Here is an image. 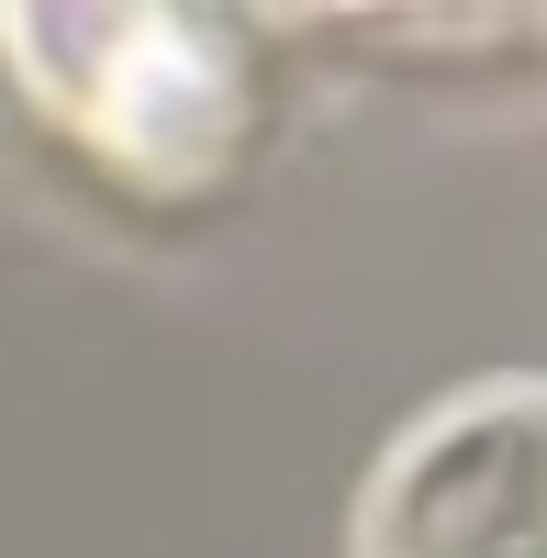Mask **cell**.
<instances>
[{
	"label": "cell",
	"mask_w": 547,
	"mask_h": 558,
	"mask_svg": "<svg viewBox=\"0 0 547 558\" xmlns=\"http://www.w3.org/2000/svg\"><path fill=\"white\" fill-rule=\"evenodd\" d=\"M0 57L123 191H212L246 146V57L223 12H0Z\"/></svg>",
	"instance_id": "1"
},
{
	"label": "cell",
	"mask_w": 547,
	"mask_h": 558,
	"mask_svg": "<svg viewBox=\"0 0 547 558\" xmlns=\"http://www.w3.org/2000/svg\"><path fill=\"white\" fill-rule=\"evenodd\" d=\"M347 558H547V368L425 402L357 481Z\"/></svg>",
	"instance_id": "2"
}]
</instances>
